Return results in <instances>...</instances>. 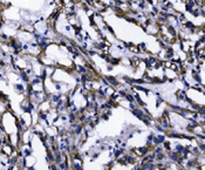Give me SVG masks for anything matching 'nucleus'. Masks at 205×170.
I'll return each mask as SVG.
<instances>
[{"mask_svg": "<svg viewBox=\"0 0 205 170\" xmlns=\"http://www.w3.org/2000/svg\"><path fill=\"white\" fill-rule=\"evenodd\" d=\"M0 150H1V152L11 156L13 152H14V147H13L12 143H5V144L0 145Z\"/></svg>", "mask_w": 205, "mask_h": 170, "instance_id": "f257e3e1", "label": "nucleus"}, {"mask_svg": "<svg viewBox=\"0 0 205 170\" xmlns=\"http://www.w3.org/2000/svg\"><path fill=\"white\" fill-rule=\"evenodd\" d=\"M164 75H165L168 81H174L175 79L178 77V73L172 69H170V68H168V69H164Z\"/></svg>", "mask_w": 205, "mask_h": 170, "instance_id": "f03ea898", "label": "nucleus"}, {"mask_svg": "<svg viewBox=\"0 0 205 170\" xmlns=\"http://www.w3.org/2000/svg\"><path fill=\"white\" fill-rule=\"evenodd\" d=\"M175 97L177 99V101H187V92L184 89H178L176 93H175Z\"/></svg>", "mask_w": 205, "mask_h": 170, "instance_id": "7ed1b4c3", "label": "nucleus"}, {"mask_svg": "<svg viewBox=\"0 0 205 170\" xmlns=\"http://www.w3.org/2000/svg\"><path fill=\"white\" fill-rule=\"evenodd\" d=\"M14 90H15L18 94H24L26 92V88H25V86H22L21 83H15V85H14Z\"/></svg>", "mask_w": 205, "mask_h": 170, "instance_id": "20e7f679", "label": "nucleus"}, {"mask_svg": "<svg viewBox=\"0 0 205 170\" xmlns=\"http://www.w3.org/2000/svg\"><path fill=\"white\" fill-rule=\"evenodd\" d=\"M203 89H204V90H205V86H203Z\"/></svg>", "mask_w": 205, "mask_h": 170, "instance_id": "39448f33", "label": "nucleus"}]
</instances>
